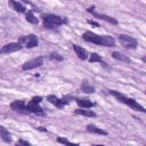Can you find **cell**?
<instances>
[{
  "label": "cell",
  "mask_w": 146,
  "mask_h": 146,
  "mask_svg": "<svg viewBox=\"0 0 146 146\" xmlns=\"http://www.w3.org/2000/svg\"><path fill=\"white\" fill-rule=\"evenodd\" d=\"M22 49V46L19 42H10L8 44H5L1 49H0V54H10V52H15Z\"/></svg>",
  "instance_id": "cell-8"
},
{
  "label": "cell",
  "mask_w": 146,
  "mask_h": 146,
  "mask_svg": "<svg viewBox=\"0 0 146 146\" xmlns=\"http://www.w3.org/2000/svg\"><path fill=\"white\" fill-rule=\"evenodd\" d=\"M64 23H65L64 18H62L57 15H54V14H49V15L44 16V18H43V25L47 29H55Z\"/></svg>",
  "instance_id": "cell-3"
},
{
  "label": "cell",
  "mask_w": 146,
  "mask_h": 146,
  "mask_svg": "<svg viewBox=\"0 0 146 146\" xmlns=\"http://www.w3.org/2000/svg\"><path fill=\"white\" fill-rule=\"evenodd\" d=\"M83 40L91 42V43H96L98 46H104V47H113L115 44V40L110 36V35H98L91 31H86L82 34Z\"/></svg>",
  "instance_id": "cell-1"
},
{
  "label": "cell",
  "mask_w": 146,
  "mask_h": 146,
  "mask_svg": "<svg viewBox=\"0 0 146 146\" xmlns=\"http://www.w3.org/2000/svg\"><path fill=\"white\" fill-rule=\"evenodd\" d=\"M50 59L51 60H58V62H60V60H63V57L60 55H58V54H51L50 55Z\"/></svg>",
  "instance_id": "cell-22"
},
{
  "label": "cell",
  "mask_w": 146,
  "mask_h": 146,
  "mask_svg": "<svg viewBox=\"0 0 146 146\" xmlns=\"http://www.w3.org/2000/svg\"><path fill=\"white\" fill-rule=\"evenodd\" d=\"M76 103L82 108H91L94 106V103L87 98H76Z\"/></svg>",
  "instance_id": "cell-13"
},
{
  "label": "cell",
  "mask_w": 146,
  "mask_h": 146,
  "mask_svg": "<svg viewBox=\"0 0 146 146\" xmlns=\"http://www.w3.org/2000/svg\"><path fill=\"white\" fill-rule=\"evenodd\" d=\"M89 62H90V63H95V62H98V63H100V64H103V65H106V63L103 60V58H102V57H100L98 54H96V52H92V54L90 55Z\"/></svg>",
  "instance_id": "cell-20"
},
{
  "label": "cell",
  "mask_w": 146,
  "mask_h": 146,
  "mask_svg": "<svg viewBox=\"0 0 146 146\" xmlns=\"http://www.w3.org/2000/svg\"><path fill=\"white\" fill-rule=\"evenodd\" d=\"M17 145H26V146H29L30 143H29V141H25V140H19V141L17 143Z\"/></svg>",
  "instance_id": "cell-24"
},
{
  "label": "cell",
  "mask_w": 146,
  "mask_h": 146,
  "mask_svg": "<svg viewBox=\"0 0 146 146\" xmlns=\"http://www.w3.org/2000/svg\"><path fill=\"white\" fill-rule=\"evenodd\" d=\"M87 131H89V132H91V133L103 135V136H106V135H107V132H106L105 130H103V129H100V128H97V127L94 125V124H88V125H87Z\"/></svg>",
  "instance_id": "cell-15"
},
{
  "label": "cell",
  "mask_w": 146,
  "mask_h": 146,
  "mask_svg": "<svg viewBox=\"0 0 146 146\" xmlns=\"http://www.w3.org/2000/svg\"><path fill=\"white\" fill-rule=\"evenodd\" d=\"M81 89H82V91H84V92H87V94H92V92H95V88H94L92 86H90V84L88 83V81H83V82H82Z\"/></svg>",
  "instance_id": "cell-19"
},
{
  "label": "cell",
  "mask_w": 146,
  "mask_h": 146,
  "mask_svg": "<svg viewBox=\"0 0 146 146\" xmlns=\"http://www.w3.org/2000/svg\"><path fill=\"white\" fill-rule=\"evenodd\" d=\"M21 41L24 42V44H25L26 48H34L39 43L38 36L34 35V34H29L26 36H23V38H21Z\"/></svg>",
  "instance_id": "cell-7"
},
{
  "label": "cell",
  "mask_w": 146,
  "mask_h": 146,
  "mask_svg": "<svg viewBox=\"0 0 146 146\" xmlns=\"http://www.w3.org/2000/svg\"><path fill=\"white\" fill-rule=\"evenodd\" d=\"M73 49H74L75 54L78 55V57H79L80 59H82V60L87 59L88 52H87V50H86L84 48H82V47H80V46H78V44H73Z\"/></svg>",
  "instance_id": "cell-12"
},
{
  "label": "cell",
  "mask_w": 146,
  "mask_h": 146,
  "mask_svg": "<svg viewBox=\"0 0 146 146\" xmlns=\"http://www.w3.org/2000/svg\"><path fill=\"white\" fill-rule=\"evenodd\" d=\"M75 114L78 115H83V116H88V117H95L96 116V113L92 112L91 110H86V108H79V110H75Z\"/></svg>",
  "instance_id": "cell-16"
},
{
  "label": "cell",
  "mask_w": 146,
  "mask_h": 146,
  "mask_svg": "<svg viewBox=\"0 0 146 146\" xmlns=\"http://www.w3.org/2000/svg\"><path fill=\"white\" fill-rule=\"evenodd\" d=\"M47 100H48L49 103H51L52 105L59 107V108L64 107V106L67 104V102H65L64 99H59L58 97H56V96H54V95H49V96L47 97Z\"/></svg>",
  "instance_id": "cell-11"
},
{
  "label": "cell",
  "mask_w": 146,
  "mask_h": 146,
  "mask_svg": "<svg viewBox=\"0 0 146 146\" xmlns=\"http://www.w3.org/2000/svg\"><path fill=\"white\" fill-rule=\"evenodd\" d=\"M26 21L30 22L31 24H38V18L34 16V14L32 11H27L26 13Z\"/></svg>",
  "instance_id": "cell-21"
},
{
  "label": "cell",
  "mask_w": 146,
  "mask_h": 146,
  "mask_svg": "<svg viewBox=\"0 0 146 146\" xmlns=\"http://www.w3.org/2000/svg\"><path fill=\"white\" fill-rule=\"evenodd\" d=\"M110 94L113 95L115 98H117L121 103H123V104L128 105L129 107H131L132 110H135V111H139V112H145V108H144L140 104H138L135 99L129 98V97H125L124 95H122V94H120V92H117V91H115V90H110Z\"/></svg>",
  "instance_id": "cell-2"
},
{
  "label": "cell",
  "mask_w": 146,
  "mask_h": 146,
  "mask_svg": "<svg viewBox=\"0 0 146 146\" xmlns=\"http://www.w3.org/2000/svg\"><path fill=\"white\" fill-rule=\"evenodd\" d=\"M41 100H42V97H40V96L32 97V99L26 104L27 112H31V113H34V114H39V115H43L44 113H43L42 108L39 106Z\"/></svg>",
  "instance_id": "cell-4"
},
{
  "label": "cell",
  "mask_w": 146,
  "mask_h": 146,
  "mask_svg": "<svg viewBox=\"0 0 146 146\" xmlns=\"http://www.w3.org/2000/svg\"><path fill=\"white\" fill-rule=\"evenodd\" d=\"M119 40L121 42V44L125 48H135L137 47V40L132 36H129V35H125V34H120L119 35Z\"/></svg>",
  "instance_id": "cell-5"
},
{
  "label": "cell",
  "mask_w": 146,
  "mask_h": 146,
  "mask_svg": "<svg viewBox=\"0 0 146 146\" xmlns=\"http://www.w3.org/2000/svg\"><path fill=\"white\" fill-rule=\"evenodd\" d=\"M88 23H89V24H91V25H95V26H98V24H97L96 22H92V21H89Z\"/></svg>",
  "instance_id": "cell-25"
},
{
  "label": "cell",
  "mask_w": 146,
  "mask_h": 146,
  "mask_svg": "<svg viewBox=\"0 0 146 146\" xmlns=\"http://www.w3.org/2000/svg\"><path fill=\"white\" fill-rule=\"evenodd\" d=\"M57 141L60 144H64V145H74L72 141H68L67 139H64V138H57Z\"/></svg>",
  "instance_id": "cell-23"
},
{
  "label": "cell",
  "mask_w": 146,
  "mask_h": 146,
  "mask_svg": "<svg viewBox=\"0 0 146 146\" xmlns=\"http://www.w3.org/2000/svg\"><path fill=\"white\" fill-rule=\"evenodd\" d=\"M112 56H113V58H115V59H117V60H121V62H124V63H130V58H129L128 56H125V55L119 52V51H114V52L112 54Z\"/></svg>",
  "instance_id": "cell-18"
},
{
  "label": "cell",
  "mask_w": 146,
  "mask_h": 146,
  "mask_svg": "<svg viewBox=\"0 0 146 146\" xmlns=\"http://www.w3.org/2000/svg\"><path fill=\"white\" fill-rule=\"evenodd\" d=\"M9 6L15 10V11H18V13H25V7L19 3L18 1H15V0H9Z\"/></svg>",
  "instance_id": "cell-14"
},
{
  "label": "cell",
  "mask_w": 146,
  "mask_h": 146,
  "mask_svg": "<svg viewBox=\"0 0 146 146\" xmlns=\"http://www.w3.org/2000/svg\"><path fill=\"white\" fill-rule=\"evenodd\" d=\"M89 13H91L95 17H97V18H102V19H104V21H106V22H110V23H112V24H114V25H116L117 24V21L115 19V18H113V17H111V16H107V15H104V14H98V13H96L95 10H94V7L92 8H88L87 9Z\"/></svg>",
  "instance_id": "cell-10"
},
{
  "label": "cell",
  "mask_w": 146,
  "mask_h": 146,
  "mask_svg": "<svg viewBox=\"0 0 146 146\" xmlns=\"http://www.w3.org/2000/svg\"><path fill=\"white\" fill-rule=\"evenodd\" d=\"M43 64V58L42 57H36V58H33L31 60H27L23 64L22 68L24 71H29V70H33V68H36V67H40L41 65Z\"/></svg>",
  "instance_id": "cell-6"
},
{
  "label": "cell",
  "mask_w": 146,
  "mask_h": 146,
  "mask_svg": "<svg viewBox=\"0 0 146 146\" xmlns=\"http://www.w3.org/2000/svg\"><path fill=\"white\" fill-rule=\"evenodd\" d=\"M0 137H1L6 143H10V141H11L9 131H8L6 128H3L2 125H0Z\"/></svg>",
  "instance_id": "cell-17"
},
{
  "label": "cell",
  "mask_w": 146,
  "mask_h": 146,
  "mask_svg": "<svg viewBox=\"0 0 146 146\" xmlns=\"http://www.w3.org/2000/svg\"><path fill=\"white\" fill-rule=\"evenodd\" d=\"M10 108L15 112H19V113H23V114H26L29 113L27 110H26V104L24 100H15L10 104Z\"/></svg>",
  "instance_id": "cell-9"
}]
</instances>
